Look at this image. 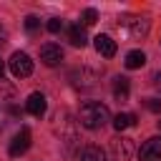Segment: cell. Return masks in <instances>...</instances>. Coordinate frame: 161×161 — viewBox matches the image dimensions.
<instances>
[{
	"label": "cell",
	"mask_w": 161,
	"mask_h": 161,
	"mask_svg": "<svg viewBox=\"0 0 161 161\" xmlns=\"http://www.w3.org/2000/svg\"><path fill=\"white\" fill-rule=\"evenodd\" d=\"M108 121H111V111L103 103H98V101H86L78 108V123L83 128H88V131H98Z\"/></svg>",
	"instance_id": "obj_1"
},
{
	"label": "cell",
	"mask_w": 161,
	"mask_h": 161,
	"mask_svg": "<svg viewBox=\"0 0 161 161\" xmlns=\"http://www.w3.org/2000/svg\"><path fill=\"white\" fill-rule=\"evenodd\" d=\"M8 68H10V73H13L15 78H28V75L33 73V60H30L28 53L15 50V53L10 55V60H8Z\"/></svg>",
	"instance_id": "obj_2"
},
{
	"label": "cell",
	"mask_w": 161,
	"mask_h": 161,
	"mask_svg": "<svg viewBox=\"0 0 161 161\" xmlns=\"http://www.w3.org/2000/svg\"><path fill=\"white\" fill-rule=\"evenodd\" d=\"M136 146H133V138H126V136H116L111 141V153L116 161H131Z\"/></svg>",
	"instance_id": "obj_3"
},
{
	"label": "cell",
	"mask_w": 161,
	"mask_h": 161,
	"mask_svg": "<svg viewBox=\"0 0 161 161\" xmlns=\"http://www.w3.org/2000/svg\"><path fill=\"white\" fill-rule=\"evenodd\" d=\"M28 148H30V128L23 126V128L13 136V141H10V146H8V153H10V156H23Z\"/></svg>",
	"instance_id": "obj_4"
},
{
	"label": "cell",
	"mask_w": 161,
	"mask_h": 161,
	"mask_svg": "<svg viewBox=\"0 0 161 161\" xmlns=\"http://www.w3.org/2000/svg\"><path fill=\"white\" fill-rule=\"evenodd\" d=\"M40 60H43L48 68L60 65V60H63V50H60V45H55V43H45V45L40 48Z\"/></svg>",
	"instance_id": "obj_5"
},
{
	"label": "cell",
	"mask_w": 161,
	"mask_h": 161,
	"mask_svg": "<svg viewBox=\"0 0 161 161\" xmlns=\"http://www.w3.org/2000/svg\"><path fill=\"white\" fill-rule=\"evenodd\" d=\"M138 158H141V161H161V138H158V136L148 138V141L141 146Z\"/></svg>",
	"instance_id": "obj_6"
},
{
	"label": "cell",
	"mask_w": 161,
	"mask_h": 161,
	"mask_svg": "<svg viewBox=\"0 0 161 161\" xmlns=\"http://www.w3.org/2000/svg\"><path fill=\"white\" fill-rule=\"evenodd\" d=\"M25 111H28L30 116H35V118L45 116V111H48V101H45V96H43V93H30L28 101H25Z\"/></svg>",
	"instance_id": "obj_7"
},
{
	"label": "cell",
	"mask_w": 161,
	"mask_h": 161,
	"mask_svg": "<svg viewBox=\"0 0 161 161\" xmlns=\"http://www.w3.org/2000/svg\"><path fill=\"white\" fill-rule=\"evenodd\" d=\"M93 45H96L98 55H103V58H113L116 55V40L111 35H96L93 38Z\"/></svg>",
	"instance_id": "obj_8"
},
{
	"label": "cell",
	"mask_w": 161,
	"mask_h": 161,
	"mask_svg": "<svg viewBox=\"0 0 161 161\" xmlns=\"http://www.w3.org/2000/svg\"><path fill=\"white\" fill-rule=\"evenodd\" d=\"M128 93H131V83H128V78L116 75V78H113V98H116L118 103H123V101H128Z\"/></svg>",
	"instance_id": "obj_9"
},
{
	"label": "cell",
	"mask_w": 161,
	"mask_h": 161,
	"mask_svg": "<svg viewBox=\"0 0 161 161\" xmlns=\"http://www.w3.org/2000/svg\"><path fill=\"white\" fill-rule=\"evenodd\" d=\"M78 161H106V153H103L101 146L88 143V146H83V148L78 151Z\"/></svg>",
	"instance_id": "obj_10"
},
{
	"label": "cell",
	"mask_w": 161,
	"mask_h": 161,
	"mask_svg": "<svg viewBox=\"0 0 161 161\" xmlns=\"http://www.w3.org/2000/svg\"><path fill=\"white\" fill-rule=\"evenodd\" d=\"M68 40H70V45L83 48V45L88 43V38H86V28H83V25H70V28H68Z\"/></svg>",
	"instance_id": "obj_11"
},
{
	"label": "cell",
	"mask_w": 161,
	"mask_h": 161,
	"mask_svg": "<svg viewBox=\"0 0 161 161\" xmlns=\"http://www.w3.org/2000/svg\"><path fill=\"white\" fill-rule=\"evenodd\" d=\"M126 68L128 70H136V68H141L143 63H146V53L143 50H131V53H126Z\"/></svg>",
	"instance_id": "obj_12"
},
{
	"label": "cell",
	"mask_w": 161,
	"mask_h": 161,
	"mask_svg": "<svg viewBox=\"0 0 161 161\" xmlns=\"http://www.w3.org/2000/svg\"><path fill=\"white\" fill-rule=\"evenodd\" d=\"M126 23H128L133 38H143L148 33V20H143V18H133V20H126Z\"/></svg>",
	"instance_id": "obj_13"
},
{
	"label": "cell",
	"mask_w": 161,
	"mask_h": 161,
	"mask_svg": "<svg viewBox=\"0 0 161 161\" xmlns=\"http://www.w3.org/2000/svg\"><path fill=\"white\" fill-rule=\"evenodd\" d=\"M131 126H136V116L133 113H118L116 118H113V128L121 133V131H126V128H131Z\"/></svg>",
	"instance_id": "obj_14"
},
{
	"label": "cell",
	"mask_w": 161,
	"mask_h": 161,
	"mask_svg": "<svg viewBox=\"0 0 161 161\" xmlns=\"http://www.w3.org/2000/svg\"><path fill=\"white\" fill-rule=\"evenodd\" d=\"M15 86L10 83V80H5V78H0V101H13L15 98Z\"/></svg>",
	"instance_id": "obj_15"
},
{
	"label": "cell",
	"mask_w": 161,
	"mask_h": 161,
	"mask_svg": "<svg viewBox=\"0 0 161 161\" xmlns=\"http://www.w3.org/2000/svg\"><path fill=\"white\" fill-rule=\"evenodd\" d=\"M96 20H98L96 8H86V10H83V28H86V25H93Z\"/></svg>",
	"instance_id": "obj_16"
},
{
	"label": "cell",
	"mask_w": 161,
	"mask_h": 161,
	"mask_svg": "<svg viewBox=\"0 0 161 161\" xmlns=\"http://www.w3.org/2000/svg\"><path fill=\"white\" fill-rule=\"evenodd\" d=\"M48 30H50V33H60V30H63V20H60V18H50V20H48Z\"/></svg>",
	"instance_id": "obj_17"
},
{
	"label": "cell",
	"mask_w": 161,
	"mask_h": 161,
	"mask_svg": "<svg viewBox=\"0 0 161 161\" xmlns=\"http://www.w3.org/2000/svg\"><path fill=\"white\" fill-rule=\"evenodd\" d=\"M146 108L151 113H161V101L158 98H146Z\"/></svg>",
	"instance_id": "obj_18"
},
{
	"label": "cell",
	"mask_w": 161,
	"mask_h": 161,
	"mask_svg": "<svg viewBox=\"0 0 161 161\" xmlns=\"http://www.w3.org/2000/svg\"><path fill=\"white\" fill-rule=\"evenodd\" d=\"M38 25H40V20H38V18H35V15H28V18H25V28H28V30H30V33H33V30H35V28H38Z\"/></svg>",
	"instance_id": "obj_19"
},
{
	"label": "cell",
	"mask_w": 161,
	"mask_h": 161,
	"mask_svg": "<svg viewBox=\"0 0 161 161\" xmlns=\"http://www.w3.org/2000/svg\"><path fill=\"white\" fill-rule=\"evenodd\" d=\"M5 40H8V30H5V28H3V25H0V45H3V43H5Z\"/></svg>",
	"instance_id": "obj_20"
},
{
	"label": "cell",
	"mask_w": 161,
	"mask_h": 161,
	"mask_svg": "<svg viewBox=\"0 0 161 161\" xmlns=\"http://www.w3.org/2000/svg\"><path fill=\"white\" fill-rule=\"evenodd\" d=\"M156 88H158V93H161V70L156 73Z\"/></svg>",
	"instance_id": "obj_21"
},
{
	"label": "cell",
	"mask_w": 161,
	"mask_h": 161,
	"mask_svg": "<svg viewBox=\"0 0 161 161\" xmlns=\"http://www.w3.org/2000/svg\"><path fill=\"white\" fill-rule=\"evenodd\" d=\"M3 73H5V63L0 60V78H3Z\"/></svg>",
	"instance_id": "obj_22"
},
{
	"label": "cell",
	"mask_w": 161,
	"mask_h": 161,
	"mask_svg": "<svg viewBox=\"0 0 161 161\" xmlns=\"http://www.w3.org/2000/svg\"><path fill=\"white\" fill-rule=\"evenodd\" d=\"M158 128H161V118H158Z\"/></svg>",
	"instance_id": "obj_23"
},
{
	"label": "cell",
	"mask_w": 161,
	"mask_h": 161,
	"mask_svg": "<svg viewBox=\"0 0 161 161\" xmlns=\"http://www.w3.org/2000/svg\"><path fill=\"white\" fill-rule=\"evenodd\" d=\"M0 126H3V121H0Z\"/></svg>",
	"instance_id": "obj_24"
}]
</instances>
